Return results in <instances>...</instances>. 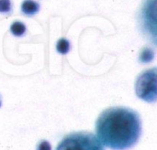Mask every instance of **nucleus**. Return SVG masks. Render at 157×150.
Listing matches in <instances>:
<instances>
[{"instance_id": "nucleus-4", "label": "nucleus", "mask_w": 157, "mask_h": 150, "mask_svg": "<svg viewBox=\"0 0 157 150\" xmlns=\"http://www.w3.org/2000/svg\"><path fill=\"white\" fill-rule=\"evenodd\" d=\"M40 9L39 4L34 0H25L22 3L21 10L24 14L28 16H33L36 13H38Z\"/></svg>"}, {"instance_id": "nucleus-2", "label": "nucleus", "mask_w": 157, "mask_h": 150, "mask_svg": "<svg viewBox=\"0 0 157 150\" xmlns=\"http://www.w3.org/2000/svg\"><path fill=\"white\" fill-rule=\"evenodd\" d=\"M103 145L93 134L80 132L73 133L64 137L57 149H102Z\"/></svg>"}, {"instance_id": "nucleus-3", "label": "nucleus", "mask_w": 157, "mask_h": 150, "mask_svg": "<svg viewBox=\"0 0 157 150\" xmlns=\"http://www.w3.org/2000/svg\"><path fill=\"white\" fill-rule=\"evenodd\" d=\"M136 94L139 98L148 102L156 101V69L153 68L142 73L135 83Z\"/></svg>"}, {"instance_id": "nucleus-8", "label": "nucleus", "mask_w": 157, "mask_h": 150, "mask_svg": "<svg viewBox=\"0 0 157 150\" xmlns=\"http://www.w3.org/2000/svg\"><path fill=\"white\" fill-rule=\"evenodd\" d=\"M11 10L10 0H0V12L7 13Z\"/></svg>"}, {"instance_id": "nucleus-10", "label": "nucleus", "mask_w": 157, "mask_h": 150, "mask_svg": "<svg viewBox=\"0 0 157 150\" xmlns=\"http://www.w3.org/2000/svg\"><path fill=\"white\" fill-rule=\"evenodd\" d=\"M0 107H1V101H0Z\"/></svg>"}, {"instance_id": "nucleus-6", "label": "nucleus", "mask_w": 157, "mask_h": 150, "mask_svg": "<svg viewBox=\"0 0 157 150\" xmlns=\"http://www.w3.org/2000/svg\"><path fill=\"white\" fill-rule=\"evenodd\" d=\"M56 49L61 54H66L70 49V43L65 38H60L56 45Z\"/></svg>"}, {"instance_id": "nucleus-7", "label": "nucleus", "mask_w": 157, "mask_h": 150, "mask_svg": "<svg viewBox=\"0 0 157 150\" xmlns=\"http://www.w3.org/2000/svg\"><path fill=\"white\" fill-rule=\"evenodd\" d=\"M155 58V52L152 49H144L141 55H140V60L144 63L151 62Z\"/></svg>"}, {"instance_id": "nucleus-9", "label": "nucleus", "mask_w": 157, "mask_h": 150, "mask_svg": "<svg viewBox=\"0 0 157 150\" xmlns=\"http://www.w3.org/2000/svg\"><path fill=\"white\" fill-rule=\"evenodd\" d=\"M47 148H51V147L48 145V143H47L46 141H42L41 145L39 146V148H40V149H46Z\"/></svg>"}, {"instance_id": "nucleus-1", "label": "nucleus", "mask_w": 157, "mask_h": 150, "mask_svg": "<svg viewBox=\"0 0 157 150\" xmlns=\"http://www.w3.org/2000/svg\"><path fill=\"white\" fill-rule=\"evenodd\" d=\"M96 130L103 147L126 149L138 142L142 133V124L136 112L127 108L112 107L99 115Z\"/></svg>"}, {"instance_id": "nucleus-5", "label": "nucleus", "mask_w": 157, "mask_h": 150, "mask_svg": "<svg viewBox=\"0 0 157 150\" xmlns=\"http://www.w3.org/2000/svg\"><path fill=\"white\" fill-rule=\"evenodd\" d=\"M10 29H11V32L13 35H15L17 37H20L26 32V26L22 22L16 21L11 25Z\"/></svg>"}]
</instances>
